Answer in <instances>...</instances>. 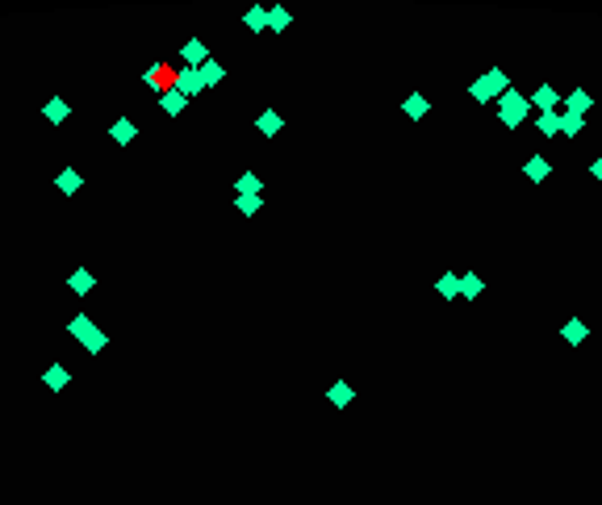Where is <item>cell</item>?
<instances>
[{"label": "cell", "mask_w": 602, "mask_h": 505, "mask_svg": "<svg viewBox=\"0 0 602 505\" xmlns=\"http://www.w3.org/2000/svg\"><path fill=\"white\" fill-rule=\"evenodd\" d=\"M188 96H201V92H205V80H201V71H197V67H188Z\"/></svg>", "instance_id": "484cf974"}, {"label": "cell", "mask_w": 602, "mask_h": 505, "mask_svg": "<svg viewBox=\"0 0 602 505\" xmlns=\"http://www.w3.org/2000/svg\"><path fill=\"white\" fill-rule=\"evenodd\" d=\"M255 130H260L264 138H277L280 130H284V117H280L277 109H264V113L255 117Z\"/></svg>", "instance_id": "4fadbf2b"}, {"label": "cell", "mask_w": 602, "mask_h": 505, "mask_svg": "<svg viewBox=\"0 0 602 505\" xmlns=\"http://www.w3.org/2000/svg\"><path fill=\"white\" fill-rule=\"evenodd\" d=\"M560 338H565L569 347H581V343L590 338V326H586V321H577V318H569L565 326H560Z\"/></svg>", "instance_id": "7c38bea8"}, {"label": "cell", "mask_w": 602, "mask_h": 505, "mask_svg": "<svg viewBox=\"0 0 602 505\" xmlns=\"http://www.w3.org/2000/svg\"><path fill=\"white\" fill-rule=\"evenodd\" d=\"M590 109H594V96H590L586 88H573L569 96H565V113H577V117H586Z\"/></svg>", "instance_id": "8992f818"}, {"label": "cell", "mask_w": 602, "mask_h": 505, "mask_svg": "<svg viewBox=\"0 0 602 505\" xmlns=\"http://www.w3.org/2000/svg\"><path fill=\"white\" fill-rule=\"evenodd\" d=\"M67 288H71L76 297H88V292L96 288V275L88 272V268H76V272L67 275Z\"/></svg>", "instance_id": "5bb4252c"}, {"label": "cell", "mask_w": 602, "mask_h": 505, "mask_svg": "<svg viewBox=\"0 0 602 505\" xmlns=\"http://www.w3.org/2000/svg\"><path fill=\"white\" fill-rule=\"evenodd\" d=\"M402 113H406V117H410V121H422V117H427V113H431V100H427V96H422V92H410V96H406V100H402Z\"/></svg>", "instance_id": "9c48e42d"}, {"label": "cell", "mask_w": 602, "mask_h": 505, "mask_svg": "<svg viewBox=\"0 0 602 505\" xmlns=\"http://www.w3.org/2000/svg\"><path fill=\"white\" fill-rule=\"evenodd\" d=\"M197 71H201V80H205V88H214V84H222V80H226V67H222L218 59H205V63H201Z\"/></svg>", "instance_id": "7402d4cb"}, {"label": "cell", "mask_w": 602, "mask_h": 505, "mask_svg": "<svg viewBox=\"0 0 602 505\" xmlns=\"http://www.w3.org/2000/svg\"><path fill=\"white\" fill-rule=\"evenodd\" d=\"M234 196H264V180H260L255 172H243V176L234 180Z\"/></svg>", "instance_id": "e0dca14e"}, {"label": "cell", "mask_w": 602, "mask_h": 505, "mask_svg": "<svg viewBox=\"0 0 602 505\" xmlns=\"http://www.w3.org/2000/svg\"><path fill=\"white\" fill-rule=\"evenodd\" d=\"M289 25H293V13H289L284 4H268V30H272V34H284Z\"/></svg>", "instance_id": "ffe728a7"}, {"label": "cell", "mask_w": 602, "mask_h": 505, "mask_svg": "<svg viewBox=\"0 0 602 505\" xmlns=\"http://www.w3.org/2000/svg\"><path fill=\"white\" fill-rule=\"evenodd\" d=\"M326 401H330V405H335V410H347V405H352V401H356V388H352V384H347V380H335V384H330V388H326Z\"/></svg>", "instance_id": "5b68a950"}, {"label": "cell", "mask_w": 602, "mask_h": 505, "mask_svg": "<svg viewBox=\"0 0 602 505\" xmlns=\"http://www.w3.org/2000/svg\"><path fill=\"white\" fill-rule=\"evenodd\" d=\"M54 188H59V192H63V196H76V192H80V188H84V176H80V172H76V167H63V172H59V176H54Z\"/></svg>", "instance_id": "8fae6325"}, {"label": "cell", "mask_w": 602, "mask_h": 505, "mask_svg": "<svg viewBox=\"0 0 602 505\" xmlns=\"http://www.w3.org/2000/svg\"><path fill=\"white\" fill-rule=\"evenodd\" d=\"M67 334H71V338H76L88 355H100V351L109 347V334H105L96 321H88V314H76V318L67 321Z\"/></svg>", "instance_id": "6da1fadb"}, {"label": "cell", "mask_w": 602, "mask_h": 505, "mask_svg": "<svg viewBox=\"0 0 602 505\" xmlns=\"http://www.w3.org/2000/svg\"><path fill=\"white\" fill-rule=\"evenodd\" d=\"M205 59H209V50H205V42H201V38L192 34V38L180 46V63H188V67H201Z\"/></svg>", "instance_id": "ba28073f"}, {"label": "cell", "mask_w": 602, "mask_h": 505, "mask_svg": "<svg viewBox=\"0 0 602 505\" xmlns=\"http://www.w3.org/2000/svg\"><path fill=\"white\" fill-rule=\"evenodd\" d=\"M586 130V117H577V113H560V134L565 138H577Z\"/></svg>", "instance_id": "cb8c5ba5"}, {"label": "cell", "mask_w": 602, "mask_h": 505, "mask_svg": "<svg viewBox=\"0 0 602 505\" xmlns=\"http://www.w3.org/2000/svg\"><path fill=\"white\" fill-rule=\"evenodd\" d=\"M234 209H238L243 218H255V213L264 209V196H234Z\"/></svg>", "instance_id": "d4e9b609"}, {"label": "cell", "mask_w": 602, "mask_h": 505, "mask_svg": "<svg viewBox=\"0 0 602 505\" xmlns=\"http://www.w3.org/2000/svg\"><path fill=\"white\" fill-rule=\"evenodd\" d=\"M507 88H510L507 71H502V67H490L485 76H477V80H473V88H468V96H473L477 105H490V100H498V96H502Z\"/></svg>", "instance_id": "3957f363"}, {"label": "cell", "mask_w": 602, "mask_h": 505, "mask_svg": "<svg viewBox=\"0 0 602 505\" xmlns=\"http://www.w3.org/2000/svg\"><path fill=\"white\" fill-rule=\"evenodd\" d=\"M42 117H47V121H54V126H63V121L71 117V105H67L63 96H50L47 105H42Z\"/></svg>", "instance_id": "9a60e30c"}, {"label": "cell", "mask_w": 602, "mask_h": 505, "mask_svg": "<svg viewBox=\"0 0 602 505\" xmlns=\"http://www.w3.org/2000/svg\"><path fill=\"white\" fill-rule=\"evenodd\" d=\"M42 384H47V388H54V393H63V388L71 384V372H67L63 364H50L47 372H42Z\"/></svg>", "instance_id": "ac0fdd59"}, {"label": "cell", "mask_w": 602, "mask_h": 505, "mask_svg": "<svg viewBox=\"0 0 602 505\" xmlns=\"http://www.w3.org/2000/svg\"><path fill=\"white\" fill-rule=\"evenodd\" d=\"M527 100H531V109H540V113H556V109L565 105V96H560L556 88H548V84H544V88H536Z\"/></svg>", "instance_id": "277c9868"}, {"label": "cell", "mask_w": 602, "mask_h": 505, "mask_svg": "<svg viewBox=\"0 0 602 505\" xmlns=\"http://www.w3.org/2000/svg\"><path fill=\"white\" fill-rule=\"evenodd\" d=\"M243 25H247L251 34H264V30H268V4H251V8L243 13Z\"/></svg>", "instance_id": "2e32d148"}, {"label": "cell", "mask_w": 602, "mask_h": 505, "mask_svg": "<svg viewBox=\"0 0 602 505\" xmlns=\"http://www.w3.org/2000/svg\"><path fill=\"white\" fill-rule=\"evenodd\" d=\"M481 292H485V280H481L477 272H461V297L464 301H477Z\"/></svg>", "instance_id": "44dd1931"}, {"label": "cell", "mask_w": 602, "mask_h": 505, "mask_svg": "<svg viewBox=\"0 0 602 505\" xmlns=\"http://www.w3.org/2000/svg\"><path fill=\"white\" fill-rule=\"evenodd\" d=\"M523 176H527L531 184H544L548 176H552V163H548L544 155H531V159L523 163Z\"/></svg>", "instance_id": "52a82bcc"}, {"label": "cell", "mask_w": 602, "mask_h": 505, "mask_svg": "<svg viewBox=\"0 0 602 505\" xmlns=\"http://www.w3.org/2000/svg\"><path fill=\"white\" fill-rule=\"evenodd\" d=\"M435 292H439L444 301H456V297H461V272H444L435 280Z\"/></svg>", "instance_id": "d6986e66"}, {"label": "cell", "mask_w": 602, "mask_h": 505, "mask_svg": "<svg viewBox=\"0 0 602 505\" xmlns=\"http://www.w3.org/2000/svg\"><path fill=\"white\" fill-rule=\"evenodd\" d=\"M527 117H531V100H527L519 88H507L502 96H498V121H502L507 130H519Z\"/></svg>", "instance_id": "7a4b0ae2"}, {"label": "cell", "mask_w": 602, "mask_h": 505, "mask_svg": "<svg viewBox=\"0 0 602 505\" xmlns=\"http://www.w3.org/2000/svg\"><path fill=\"white\" fill-rule=\"evenodd\" d=\"M109 138H113V142H117V146H130V142H134V138H139V126H134V121H130V117H117V121H113V126H109Z\"/></svg>", "instance_id": "30bf717a"}, {"label": "cell", "mask_w": 602, "mask_h": 505, "mask_svg": "<svg viewBox=\"0 0 602 505\" xmlns=\"http://www.w3.org/2000/svg\"><path fill=\"white\" fill-rule=\"evenodd\" d=\"M590 176H594V180L602 184V155H598V159H594V163H590Z\"/></svg>", "instance_id": "4316f807"}, {"label": "cell", "mask_w": 602, "mask_h": 505, "mask_svg": "<svg viewBox=\"0 0 602 505\" xmlns=\"http://www.w3.org/2000/svg\"><path fill=\"white\" fill-rule=\"evenodd\" d=\"M531 126H536L544 138H556V134H560V113H540Z\"/></svg>", "instance_id": "603a6c76"}]
</instances>
